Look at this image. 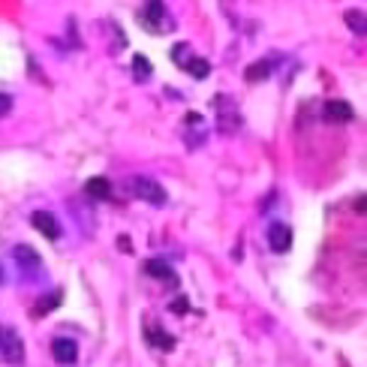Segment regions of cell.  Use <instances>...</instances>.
Masks as SVG:
<instances>
[{
    "instance_id": "4fadbf2b",
    "label": "cell",
    "mask_w": 367,
    "mask_h": 367,
    "mask_svg": "<svg viewBox=\"0 0 367 367\" xmlns=\"http://www.w3.org/2000/svg\"><path fill=\"white\" fill-rule=\"evenodd\" d=\"M145 337H148V344L154 346V349H163V352H172L175 349V337L169 332H163V328H157V325H148L145 328Z\"/></svg>"
},
{
    "instance_id": "5b68a950",
    "label": "cell",
    "mask_w": 367,
    "mask_h": 367,
    "mask_svg": "<svg viewBox=\"0 0 367 367\" xmlns=\"http://www.w3.org/2000/svg\"><path fill=\"white\" fill-rule=\"evenodd\" d=\"M214 109H217V126H220V133L226 136H232L241 130V115L235 111V106H229V97L220 94L217 99H214Z\"/></svg>"
},
{
    "instance_id": "44dd1931",
    "label": "cell",
    "mask_w": 367,
    "mask_h": 367,
    "mask_svg": "<svg viewBox=\"0 0 367 367\" xmlns=\"http://www.w3.org/2000/svg\"><path fill=\"white\" fill-rule=\"evenodd\" d=\"M0 283H4V265H0Z\"/></svg>"
},
{
    "instance_id": "8992f818",
    "label": "cell",
    "mask_w": 367,
    "mask_h": 367,
    "mask_svg": "<svg viewBox=\"0 0 367 367\" xmlns=\"http://www.w3.org/2000/svg\"><path fill=\"white\" fill-rule=\"evenodd\" d=\"M265 238H268V247L274 253H289L292 250V229H289V223H283V220H271Z\"/></svg>"
},
{
    "instance_id": "9a60e30c",
    "label": "cell",
    "mask_w": 367,
    "mask_h": 367,
    "mask_svg": "<svg viewBox=\"0 0 367 367\" xmlns=\"http://www.w3.org/2000/svg\"><path fill=\"white\" fill-rule=\"evenodd\" d=\"M133 75H136V82H150L154 67H150V60L145 55H133Z\"/></svg>"
},
{
    "instance_id": "d6986e66",
    "label": "cell",
    "mask_w": 367,
    "mask_h": 367,
    "mask_svg": "<svg viewBox=\"0 0 367 367\" xmlns=\"http://www.w3.org/2000/svg\"><path fill=\"white\" fill-rule=\"evenodd\" d=\"M187 310H190L187 295H181V298H175V301H172V313H187Z\"/></svg>"
},
{
    "instance_id": "ac0fdd59",
    "label": "cell",
    "mask_w": 367,
    "mask_h": 367,
    "mask_svg": "<svg viewBox=\"0 0 367 367\" xmlns=\"http://www.w3.org/2000/svg\"><path fill=\"white\" fill-rule=\"evenodd\" d=\"M12 106H16V99H12V94H0V121H4V118L9 115Z\"/></svg>"
},
{
    "instance_id": "2e32d148",
    "label": "cell",
    "mask_w": 367,
    "mask_h": 367,
    "mask_svg": "<svg viewBox=\"0 0 367 367\" xmlns=\"http://www.w3.org/2000/svg\"><path fill=\"white\" fill-rule=\"evenodd\" d=\"M346 24H349V31L352 33H358V36H364V31H367V24H364V12L361 9H349L346 12Z\"/></svg>"
},
{
    "instance_id": "7a4b0ae2",
    "label": "cell",
    "mask_w": 367,
    "mask_h": 367,
    "mask_svg": "<svg viewBox=\"0 0 367 367\" xmlns=\"http://www.w3.org/2000/svg\"><path fill=\"white\" fill-rule=\"evenodd\" d=\"M12 259H16L18 271H21V280H28V283L40 280L43 271H45L43 268V256L31 244H16V247H12Z\"/></svg>"
},
{
    "instance_id": "6da1fadb",
    "label": "cell",
    "mask_w": 367,
    "mask_h": 367,
    "mask_svg": "<svg viewBox=\"0 0 367 367\" xmlns=\"http://www.w3.org/2000/svg\"><path fill=\"white\" fill-rule=\"evenodd\" d=\"M136 21L142 24L148 33H154V36L175 31V16L169 12L166 0H145V6L136 12Z\"/></svg>"
},
{
    "instance_id": "30bf717a",
    "label": "cell",
    "mask_w": 367,
    "mask_h": 367,
    "mask_svg": "<svg viewBox=\"0 0 367 367\" xmlns=\"http://www.w3.org/2000/svg\"><path fill=\"white\" fill-rule=\"evenodd\" d=\"M145 274L154 277V280H166V283H178V274H175V268L166 262V259H148L145 262Z\"/></svg>"
},
{
    "instance_id": "7c38bea8",
    "label": "cell",
    "mask_w": 367,
    "mask_h": 367,
    "mask_svg": "<svg viewBox=\"0 0 367 367\" xmlns=\"http://www.w3.org/2000/svg\"><path fill=\"white\" fill-rule=\"evenodd\" d=\"M84 196L94 199V202H106V199H111V184H109V178H103V175L91 178V181L84 184Z\"/></svg>"
},
{
    "instance_id": "9c48e42d",
    "label": "cell",
    "mask_w": 367,
    "mask_h": 367,
    "mask_svg": "<svg viewBox=\"0 0 367 367\" xmlns=\"http://www.w3.org/2000/svg\"><path fill=\"white\" fill-rule=\"evenodd\" d=\"M325 118L334 121V124H349V121H356V109H352L346 99H328L325 103Z\"/></svg>"
},
{
    "instance_id": "ba28073f",
    "label": "cell",
    "mask_w": 367,
    "mask_h": 367,
    "mask_svg": "<svg viewBox=\"0 0 367 367\" xmlns=\"http://www.w3.org/2000/svg\"><path fill=\"white\" fill-rule=\"evenodd\" d=\"M52 356H55L57 364L70 367V364L79 361V344H75L72 337H55L52 340Z\"/></svg>"
},
{
    "instance_id": "52a82bcc",
    "label": "cell",
    "mask_w": 367,
    "mask_h": 367,
    "mask_svg": "<svg viewBox=\"0 0 367 367\" xmlns=\"http://www.w3.org/2000/svg\"><path fill=\"white\" fill-rule=\"evenodd\" d=\"M31 223H33L36 232L48 238V241H57V238L63 235V226H60V220L55 217L52 211H33L31 214Z\"/></svg>"
},
{
    "instance_id": "5bb4252c",
    "label": "cell",
    "mask_w": 367,
    "mask_h": 367,
    "mask_svg": "<svg viewBox=\"0 0 367 367\" xmlns=\"http://www.w3.org/2000/svg\"><path fill=\"white\" fill-rule=\"evenodd\" d=\"M184 70H187L190 75H193L196 82H205L208 75H211V63H208L205 57H196V55H193V57L187 60V67H184Z\"/></svg>"
},
{
    "instance_id": "3957f363",
    "label": "cell",
    "mask_w": 367,
    "mask_h": 367,
    "mask_svg": "<svg viewBox=\"0 0 367 367\" xmlns=\"http://www.w3.org/2000/svg\"><path fill=\"white\" fill-rule=\"evenodd\" d=\"M0 358L12 367L24 364V340L12 325H0Z\"/></svg>"
},
{
    "instance_id": "ffe728a7",
    "label": "cell",
    "mask_w": 367,
    "mask_h": 367,
    "mask_svg": "<svg viewBox=\"0 0 367 367\" xmlns=\"http://www.w3.org/2000/svg\"><path fill=\"white\" fill-rule=\"evenodd\" d=\"M121 250H124V253H130V238H126V235L121 238Z\"/></svg>"
},
{
    "instance_id": "277c9868",
    "label": "cell",
    "mask_w": 367,
    "mask_h": 367,
    "mask_svg": "<svg viewBox=\"0 0 367 367\" xmlns=\"http://www.w3.org/2000/svg\"><path fill=\"white\" fill-rule=\"evenodd\" d=\"M130 187H133L136 199H142V202H148V205H154V208H163L169 202L166 187H163L160 181H154V178H148V175H136Z\"/></svg>"
},
{
    "instance_id": "e0dca14e",
    "label": "cell",
    "mask_w": 367,
    "mask_h": 367,
    "mask_svg": "<svg viewBox=\"0 0 367 367\" xmlns=\"http://www.w3.org/2000/svg\"><path fill=\"white\" fill-rule=\"evenodd\" d=\"M193 57V48H190V43H178V45H172V60H175V67H187V60Z\"/></svg>"
},
{
    "instance_id": "8fae6325",
    "label": "cell",
    "mask_w": 367,
    "mask_h": 367,
    "mask_svg": "<svg viewBox=\"0 0 367 367\" xmlns=\"http://www.w3.org/2000/svg\"><path fill=\"white\" fill-rule=\"evenodd\" d=\"M274 57H265V60H256V63H250V67L244 70V79L250 82V84H256V82H265L268 75L274 72Z\"/></svg>"
}]
</instances>
